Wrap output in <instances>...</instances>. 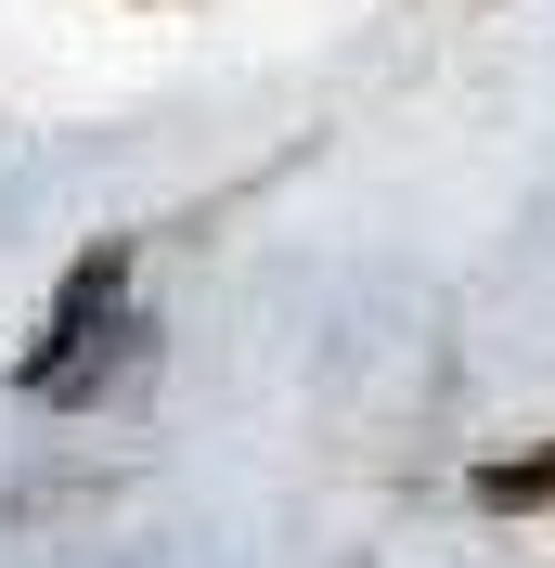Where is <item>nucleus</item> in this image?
Segmentation results:
<instances>
[{"label":"nucleus","instance_id":"1","mask_svg":"<svg viewBox=\"0 0 555 568\" xmlns=\"http://www.w3.org/2000/svg\"><path fill=\"white\" fill-rule=\"evenodd\" d=\"M117 297H130V246H91V258L65 272V311H52V336L27 349V400L91 388V336H117Z\"/></svg>","mask_w":555,"mask_h":568},{"label":"nucleus","instance_id":"2","mask_svg":"<svg viewBox=\"0 0 555 568\" xmlns=\"http://www.w3.org/2000/svg\"><path fill=\"white\" fill-rule=\"evenodd\" d=\"M478 504H504V517H517V504H555V439H543V453H504V465H478Z\"/></svg>","mask_w":555,"mask_h":568}]
</instances>
